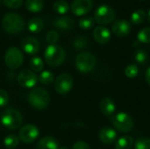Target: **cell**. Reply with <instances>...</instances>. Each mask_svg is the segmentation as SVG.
<instances>
[{"mask_svg":"<svg viewBox=\"0 0 150 149\" xmlns=\"http://www.w3.org/2000/svg\"><path fill=\"white\" fill-rule=\"evenodd\" d=\"M88 44H89V39L85 35H83V34L76 36L72 40L73 47L77 50L85 48L88 46Z\"/></svg>","mask_w":150,"mask_h":149,"instance_id":"obj_23","label":"cell"},{"mask_svg":"<svg viewBox=\"0 0 150 149\" xmlns=\"http://www.w3.org/2000/svg\"><path fill=\"white\" fill-rule=\"evenodd\" d=\"M142 1H144V0H142Z\"/></svg>","mask_w":150,"mask_h":149,"instance_id":"obj_41","label":"cell"},{"mask_svg":"<svg viewBox=\"0 0 150 149\" xmlns=\"http://www.w3.org/2000/svg\"><path fill=\"white\" fill-rule=\"evenodd\" d=\"M2 125L10 130H16L23 123V116L19 111L14 108H7L1 114Z\"/></svg>","mask_w":150,"mask_h":149,"instance_id":"obj_3","label":"cell"},{"mask_svg":"<svg viewBox=\"0 0 150 149\" xmlns=\"http://www.w3.org/2000/svg\"><path fill=\"white\" fill-rule=\"evenodd\" d=\"M9 102V95L4 90L0 89V107L7 105Z\"/></svg>","mask_w":150,"mask_h":149,"instance_id":"obj_36","label":"cell"},{"mask_svg":"<svg viewBox=\"0 0 150 149\" xmlns=\"http://www.w3.org/2000/svg\"><path fill=\"white\" fill-rule=\"evenodd\" d=\"M59 148V144L57 140L51 136H46L40 139L37 145L36 149H58Z\"/></svg>","mask_w":150,"mask_h":149,"instance_id":"obj_19","label":"cell"},{"mask_svg":"<svg viewBox=\"0 0 150 149\" xmlns=\"http://www.w3.org/2000/svg\"><path fill=\"white\" fill-rule=\"evenodd\" d=\"M17 80L18 84L24 88H33L37 84L38 76L33 71L24 69L18 73Z\"/></svg>","mask_w":150,"mask_h":149,"instance_id":"obj_11","label":"cell"},{"mask_svg":"<svg viewBox=\"0 0 150 149\" xmlns=\"http://www.w3.org/2000/svg\"><path fill=\"white\" fill-rule=\"evenodd\" d=\"M134 60L137 63L141 64V65H144L147 63L148 60H149V55L147 54V52L143 49H137L134 52Z\"/></svg>","mask_w":150,"mask_h":149,"instance_id":"obj_29","label":"cell"},{"mask_svg":"<svg viewBox=\"0 0 150 149\" xmlns=\"http://www.w3.org/2000/svg\"><path fill=\"white\" fill-rule=\"evenodd\" d=\"M93 8V0H74L70 10L76 16H83L89 13Z\"/></svg>","mask_w":150,"mask_h":149,"instance_id":"obj_12","label":"cell"},{"mask_svg":"<svg viewBox=\"0 0 150 149\" xmlns=\"http://www.w3.org/2000/svg\"><path fill=\"white\" fill-rule=\"evenodd\" d=\"M147 17H148V21H149V23L150 24V9L149 10V12H148V15H147Z\"/></svg>","mask_w":150,"mask_h":149,"instance_id":"obj_39","label":"cell"},{"mask_svg":"<svg viewBox=\"0 0 150 149\" xmlns=\"http://www.w3.org/2000/svg\"><path fill=\"white\" fill-rule=\"evenodd\" d=\"M44 7L43 0H26L25 1V8L33 13H38L41 11Z\"/></svg>","mask_w":150,"mask_h":149,"instance_id":"obj_21","label":"cell"},{"mask_svg":"<svg viewBox=\"0 0 150 149\" xmlns=\"http://www.w3.org/2000/svg\"><path fill=\"white\" fill-rule=\"evenodd\" d=\"M20 45H21V48L24 50V52L28 54H31V55L37 54L40 47L39 40L32 36L24 37L21 40Z\"/></svg>","mask_w":150,"mask_h":149,"instance_id":"obj_13","label":"cell"},{"mask_svg":"<svg viewBox=\"0 0 150 149\" xmlns=\"http://www.w3.org/2000/svg\"><path fill=\"white\" fill-rule=\"evenodd\" d=\"M30 68L32 71L35 72H40L42 71L44 68V62L42 59L39 56H34L31 59L30 61Z\"/></svg>","mask_w":150,"mask_h":149,"instance_id":"obj_28","label":"cell"},{"mask_svg":"<svg viewBox=\"0 0 150 149\" xmlns=\"http://www.w3.org/2000/svg\"><path fill=\"white\" fill-rule=\"evenodd\" d=\"M134 149H150L149 138H139L135 141Z\"/></svg>","mask_w":150,"mask_h":149,"instance_id":"obj_33","label":"cell"},{"mask_svg":"<svg viewBox=\"0 0 150 149\" xmlns=\"http://www.w3.org/2000/svg\"><path fill=\"white\" fill-rule=\"evenodd\" d=\"M116 16L115 10L108 4H100L94 12V20L99 25L112 23Z\"/></svg>","mask_w":150,"mask_h":149,"instance_id":"obj_7","label":"cell"},{"mask_svg":"<svg viewBox=\"0 0 150 149\" xmlns=\"http://www.w3.org/2000/svg\"><path fill=\"white\" fill-rule=\"evenodd\" d=\"M147 14L144 10L137 9L131 14V22L134 25H140L145 21Z\"/></svg>","mask_w":150,"mask_h":149,"instance_id":"obj_24","label":"cell"},{"mask_svg":"<svg viewBox=\"0 0 150 149\" xmlns=\"http://www.w3.org/2000/svg\"><path fill=\"white\" fill-rule=\"evenodd\" d=\"M19 138L15 134H10L6 136L4 140V145L7 149L16 148L18 145Z\"/></svg>","mask_w":150,"mask_h":149,"instance_id":"obj_27","label":"cell"},{"mask_svg":"<svg viewBox=\"0 0 150 149\" xmlns=\"http://www.w3.org/2000/svg\"><path fill=\"white\" fill-rule=\"evenodd\" d=\"M113 127L120 133H129L134 128V119L127 112H119L111 117Z\"/></svg>","mask_w":150,"mask_h":149,"instance_id":"obj_5","label":"cell"},{"mask_svg":"<svg viewBox=\"0 0 150 149\" xmlns=\"http://www.w3.org/2000/svg\"><path fill=\"white\" fill-rule=\"evenodd\" d=\"M73 78L69 74H61L54 82V90L60 95L68 94L73 87Z\"/></svg>","mask_w":150,"mask_h":149,"instance_id":"obj_9","label":"cell"},{"mask_svg":"<svg viewBox=\"0 0 150 149\" xmlns=\"http://www.w3.org/2000/svg\"><path fill=\"white\" fill-rule=\"evenodd\" d=\"M44 26V23L41 18H32L28 23H27V28L28 30L33 33H38L40 32Z\"/></svg>","mask_w":150,"mask_h":149,"instance_id":"obj_20","label":"cell"},{"mask_svg":"<svg viewBox=\"0 0 150 149\" xmlns=\"http://www.w3.org/2000/svg\"><path fill=\"white\" fill-rule=\"evenodd\" d=\"M125 75L127 78L134 79L139 75V68L135 64H130L125 68Z\"/></svg>","mask_w":150,"mask_h":149,"instance_id":"obj_32","label":"cell"},{"mask_svg":"<svg viewBox=\"0 0 150 149\" xmlns=\"http://www.w3.org/2000/svg\"><path fill=\"white\" fill-rule=\"evenodd\" d=\"M44 57L50 67H59L65 61L66 52L58 45H49L46 48Z\"/></svg>","mask_w":150,"mask_h":149,"instance_id":"obj_4","label":"cell"},{"mask_svg":"<svg viewBox=\"0 0 150 149\" xmlns=\"http://www.w3.org/2000/svg\"><path fill=\"white\" fill-rule=\"evenodd\" d=\"M2 26L4 32L9 34H18L25 28V21L20 15L14 12H9L4 16Z\"/></svg>","mask_w":150,"mask_h":149,"instance_id":"obj_1","label":"cell"},{"mask_svg":"<svg viewBox=\"0 0 150 149\" xmlns=\"http://www.w3.org/2000/svg\"><path fill=\"white\" fill-rule=\"evenodd\" d=\"M117 132L115 129L109 127V126H105L103 127L98 133L99 140L102 143L106 144V145H111L112 144L116 139H117Z\"/></svg>","mask_w":150,"mask_h":149,"instance_id":"obj_16","label":"cell"},{"mask_svg":"<svg viewBox=\"0 0 150 149\" xmlns=\"http://www.w3.org/2000/svg\"><path fill=\"white\" fill-rule=\"evenodd\" d=\"M38 80L40 81V83L45 86H48L50 85L51 83H54V75L51 72V71H48V70H45V71H42L40 76H38Z\"/></svg>","mask_w":150,"mask_h":149,"instance_id":"obj_25","label":"cell"},{"mask_svg":"<svg viewBox=\"0 0 150 149\" xmlns=\"http://www.w3.org/2000/svg\"><path fill=\"white\" fill-rule=\"evenodd\" d=\"M99 108L101 112L105 116L112 117L116 112V104L113 99L110 97H105L100 101Z\"/></svg>","mask_w":150,"mask_h":149,"instance_id":"obj_17","label":"cell"},{"mask_svg":"<svg viewBox=\"0 0 150 149\" xmlns=\"http://www.w3.org/2000/svg\"><path fill=\"white\" fill-rule=\"evenodd\" d=\"M0 1H1V0H0Z\"/></svg>","mask_w":150,"mask_h":149,"instance_id":"obj_42","label":"cell"},{"mask_svg":"<svg viewBox=\"0 0 150 149\" xmlns=\"http://www.w3.org/2000/svg\"><path fill=\"white\" fill-rule=\"evenodd\" d=\"M145 76H146L147 83L150 86V67L148 68V69H147V71H146V74H145Z\"/></svg>","mask_w":150,"mask_h":149,"instance_id":"obj_38","label":"cell"},{"mask_svg":"<svg viewBox=\"0 0 150 149\" xmlns=\"http://www.w3.org/2000/svg\"><path fill=\"white\" fill-rule=\"evenodd\" d=\"M131 24L126 19H117L112 25V32L118 37H125L131 32Z\"/></svg>","mask_w":150,"mask_h":149,"instance_id":"obj_14","label":"cell"},{"mask_svg":"<svg viewBox=\"0 0 150 149\" xmlns=\"http://www.w3.org/2000/svg\"><path fill=\"white\" fill-rule=\"evenodd\" d=\"M40 131L34 125L28 124L22 126L18 131V138L24 143H33L39 137Z\"/></svg>","mask_w":150,"mask_h":149,"instance_id":"obj_10","label":"cell"},{"mask_svg":"<svg viewBox=\"0 0 150 149\" xmlns=\"http://www.w3.org/2000/svg\"><path fill=\"white\" fill-rule=\"evenodd\" d=\"M3 2L10 9H18L21 6L23 0H3Z\"/></svg>","mask_w":150,"mask_h":149,"instance_id":"obj_35","label":"cell"},{"mask_svg":"<svg viewBox=\"0 0 150 149\" xmlns=\"http://www.w3.org/2000/svg\"><path fill=\"white\" fill-rule=\"evenodd\" d=\"M93 38L99 44H106L111 40V32L103 25H98L93 30Z\"/></svg>","mask_w":150,"mask_h":149,"instance_id":"obj_15","label":"cell"},{"mask_svg":"<svg viewBox=\"0 0 150 149\" xmlns=\"http://www.w3.org/2000/svg\"><path fill=\"white\" fill-rule=\"evenodd\" d=\"M75 63L79 72L89 73L96 65V57L91 52L83 51L76 56Z\"/></svg>","mask_w":150,"mask_h":149,"instance_id":"obj_6","label":"cell"},{"mask_svg":"<svg viewBox=\"0 0 150 149\" xmlns=\"http://www.w3.org/2000/svg\"><path fill=\"white\" fill-rule=\"evenodd\" d=\"M137 40L141 43H150V27H145L140 30L137 34Z\"/></svg>","mask_w":150,"mask_h":149,"instance_id":"obj_30","label":"cell"},{"mask_svg":"<svg viewBox=\"0 0 150 149\" xmlns=\"http://www.w3.org/2000/svg\"><path fill=\"white\" fill-rule=\"evenodd\" d=\"M134 144V139L130 135L120 137L115 144V149H130Z\"/></svg>","mask_w":150,"mask_h":149,"instance_id":"obj_22","label":"cell"},{"mask_svg":"<svg viewBox=\"0 0 150 149\" xmlns=\"http://www.w3.org/2000/svg\"><path fill=\"white\" fill-rule=\"evenodd\" d=\"M95 23V20L91 17H83L79 19L78 25L83 30H89L91 27H93Z\"/></svg>","mask_w":150,"mask_h":149,"instance_id":"obj_31","label":"cell"},{"mask_svg":"<svg viewBox=\"0 0 150 149\" xmlns=\"http://www.w3.org/2000/svg\"><path fill=\"white\" fill-rule=\"evenodd\" d=\"M46 40L49 45H55V43L59 40V34L54 30H50L47 32L46 35Z\"/></svg>","mask_w":150,"mask_h":149,"instance_id":"obj_34","label":"cell"},{"mask_svg":"<svg viewBox=\"0 0 150 149\" xmlns=\"http://www.w3.org/2000/svg\"><path fill=\"white\" fill-rule=\"evenodd\" d=\"M53 9L55 12H57L61 15H63L69 11V10L70 9V6L67 2H65L63 0H59V1L54 2V4L53 5Z\"/></svg>","mask_w":150,"mask_h":149,"instance_id":"obj_26","label":"cell"},{"mask_svg":"<svg viewBox=\"0 0 150 149\" xmlns=\"http://www.w3.org/2000/svg\"><path fill=\"white\" fill-rule=\"evenodd\" d=\"M72 149H91V147L84 141H76Z\"/></svg>","mask_w":150,"mask_h":149,"instance_id":"obj_37","label":"cell"},{"mask_svg":"<svg viewBox=\"0 0 150 149\" xmlns=\"http://www.w3.org/2000/svg\"><path fill=\"white\" fill-rule=\"evenodd\" d=\"M75 25V21L71 17L69 16H62L57 18L54 21V26L63 30V31H69L71 30Z\"/></svg>","mask_w":150,"mask_h":149,"instance_id":"obj_18","label":"cell"},{"mask_svg":"<svg viewBox=\"0 0 150 149\" xmlns=\"http://www.w3.org/2000/svg\"><path fill=\"white\" fill-rule=\"evenodd\" d=\"M24 61L22 51L17 47H9L4 54V63L10 69L18 68Z\"/></svg>","mask_w":150,"mask_h":149,"instance_id":"obj_8","label":"cell"},{"mask_svg":"<svg viewBox=\"0 0 150 149\" xmlns=\"http://www.w3.org/2000/svg\"><path fill=\"white\" fill-rule=\"evenodd\" d=\"M58 149H69V148H67V147H62V148H60Z\"/></svg>","mask_w":150,"mask_h":149,"instance_id":"obj_40","label":"cell"},{"mask_svg":"<svg viewBox=\"0 0 150 149\" xmlns=\"http://www.w3.org/2000/svg\"><path fill=\"white\" fill-rule=\"evenodd\" d=\"M27 100L33 109L41 111L48 106L50 97L48 92L45 89L41 87H37L33 89L29 92L27 96Z\"/></svg>","mask_w":150,"mask_h":149,"instance_id":"obj_2","label":"cell"}]
</instances>
